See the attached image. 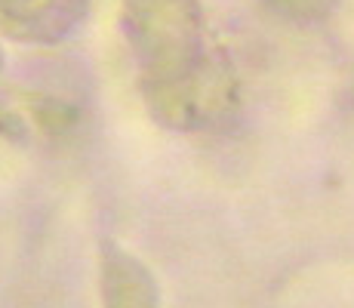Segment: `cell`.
Instances as JSON below:
<instances>
[{
  "instance_id": "obj_1",
  "label": "cell",
  "mask_w": 354,
  "mask_h": 308,
  "mask_svg": "<svg viewBox=\"0 0 354 308\" xmlns=\"http://www.w3.org/2000/svg\"><path fill=\"white\" fill-rule=\"evenodd\" d=\"M127 31L148 71L179 78L197 53V6L194 0H127Z\"/></svg>"
}]
</instances>
